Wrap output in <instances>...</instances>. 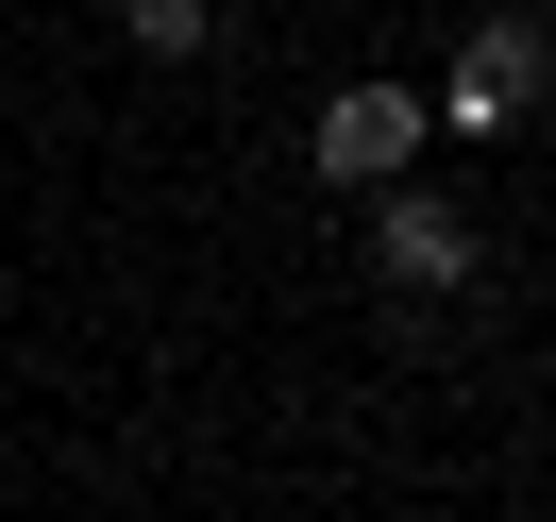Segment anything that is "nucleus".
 <instances>
[{
  "mask_svg": "<svg viewBox=\"0 0 556 522\" xmlns=\"http://www.w3.org/2000/svg\"><path fill=\"white\" fill-rule=\"evenodd\" d=\"M304 152H320V186H405L421 169V102H405V85H338Z\"/></svg>",
  "mask_w": 556,
  "mask_h": 522,
  "instance_id": "nucleus-1",
  "label": "nucleus"
},
{
  "mask_svg": "<svg viewBox=\"0 0 556 522\" xmlns=\"http://www.w3.org/2000/svg\"><path fill=\"white\" fill-rule=\"evenodd\" d=\"M371 270L388 287H472L489 253H472V219H455L439 186H371Z\"/></svg>",
  "mask_w": 556,
  "mask_h": 522,
  "instance_id": "nucleus-2",
  "label": "nucleus"
},
{
  "mask_svg": "<svg viewBox=\"0 0 556 522\" xmlns=\"http://www.w3.org/2000/svg\"><path fill=\"white\" fill-rule=\"evenodd\" d=\"M472 85H489V102H540V85H556V35H540V17H522V0H506V17H489V35H472Z\"/></svg>",
  "mask_w": 556,
  "mask_h": 522,
  "instance_id": "nucleus-3",
  "label": "nucleus"
},
{
  "mask_svg": "<svg viewBox=\"0 0 556 522\" xmlns=\"http://www.w3.org/2000/svg\"><path fill=\"white\" fill-rule=\"evenodd\" d=\"M118 35H136V51H203L219 17H203V0H118Z\"/></svg>",
  "mask_w": 556,
  "mask_h": 522,
  "instance_id": "nucleus-4",
  "label": "nucleus"
}]
</instances>
